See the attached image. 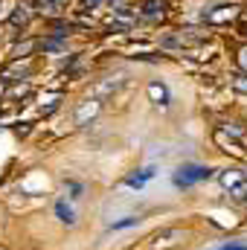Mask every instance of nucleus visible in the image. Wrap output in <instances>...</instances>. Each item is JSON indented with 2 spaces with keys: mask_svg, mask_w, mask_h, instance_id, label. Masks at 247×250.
Instances as JSON below:
<instances>
[{
  "mask_svg": "<svg viewBox=\"0 0 247 250\" xmlns=\"http://www.w3.org/2000/svg\"><path fill=\"white\" fill-rule=\"evenodd\" d=\"M41 47H44V50H64V41H59V38H50V41H44Z\"/></svg>",
  "mask_w": 247,
  "mask_h": 250,
  "instance_id": "f3484780",
  "label": "nucleus"
},
{
  "mask_svg": "<svg viewBox=\"0 0 247 250\" xmlns=\"http://www.w3.org/2000/svg\"><path fill=\"white\" fill-rule=\"evenodd\" d=\"M140 218L137 215H128V218H123V221H111V230H125V227H134Z\"/></svg>",
  "mask_w": 247,
  "mask_h": 250,
  "instance_id": "4468645a",
  "label": "nucleus"
},
{
  "mask_svg": "<svg viewBox=\"0 0 247 250\" xmlns=\"http://www.w3.org/2000/svg\"><path fill=\"white\" fill-rule=\"evenodd\" d=\"M209 175H212V169L198 166V163H186V166H181L175 172V187L189 189V187H195V184H201V181H206Z\"/></svg>",
  "mask_w": 247,
  "mask_h": 250,
  "instance_id": "f03ea898",
  "label": "nucleus"
},
{
  "mask_svg": "<svg viewBox=\"0 0 247 250\" xmlns=\"http://www.w3.org/2000/svg\"><path fill=\"white\" fill-rule=\"evenodd\" d=\"M29 21V12H26V6H18V12L12 15V23H26Z\"/></svg>",
  "mask_w": 247,
  "mask_h": 250,
  "instance_id": "2eb2a0df",
  "label": "nucleus"
},
{
  "mask_svg": "<svg viewBox=\"0 0 247 250\" xmlns=\"http://www.w3.org/2000/svg\"><path fill=\"white\" fill-rule=\"evenodd\" d=\"M221 250H247V245H224Z\"/></svg>",
  "mask_w": 247,
  "mask_h": 250,
  "instance_id": "aec40b11",
  "label": "nucleus"
},
{
  "mask_svg": "<svg viewBox=\"0 0 247 250\" xmlns=\"http://www.w3.org/2000/svg\"><path fill=\"white\" fill-rule=\"evenodd\" d=\"M82 3H84V6H90V9H93V6H96V3H102V0H82Z\"/></svg>",
  "mask_w": 247,
  "mask_h": 250,
  "instance_id": "4be33fe9",
  "label": "nucleus"
},
{
  "mask_svg": "<svg viewBox=\"0 0 247 250\" xmlns=\"http://www.w3.org/2000/svg\"><path fill=\"white\" fill-rule=\"evenodd\" d=\"M239 64H242V67H247V50H242V53H239Z\"/></svg>",
  "mask_w": 247,
  "mask_h": 250,
  "instance_id": "412c9836",
  "label": "nucleus"
},
{
  "mask_svg": "<svg viewBox=\"0 0 247 250\" xmlns=\"http://www.w3.org/2000/svg\"><path fill=\"white\" fill-rule=\"evenodd\" d=\"M35 3H38V9H41V12H56L62 0H35Z\"/></svg>",
  "mask_w": 247,
  "mask_h": 250,
  "instance_id": "dca6fc26",
  "label": "nucleus"
},
{
  "mask_svg": "<svg viewBox=\"0 0 247 250\" xmlns=\"http://www.w3.org/2000/svg\"><path fill=\"white\" fill-rule=\"evenodd\" d=\"M143 18H148V21H157V18H163L166 15V3L163 0H148L145 6H143V12H140Z\"/></svg>",
  "mask_w": 247,
  "mask_h": 250,
  "instance_id": "0eeeda50",
  "label": "nucleus"
},
{
  "mask_svg": "<svg viewBox=\"0 0 247 250\" xmlns=\"http://www.w3.org/2000/svg\"><path fill=\"white\" fill-rule=\"evenodd\" d=\"M67 189H70V192H73V195H70V198H82V195H79V192H82V187H79V184H67Z\"/></svg>",
  "mask_w": 247,
  "mask_h": 250,
  "instance_id": "6ab92c4d",
  "label": "nucleus"
},
{
  "mask_svg": "<svg viewBox=\"0 0 247 250\" xmlns=\"http://www.w3.org/2000/svg\"><path fill=\"white\" fill-rule=\"evenodd\" d=\"M148 96H151V102H157V105H169V87L160 84V82H151V84H148Z\"/></svg>",
  "mask_w": 247,
  "mask_h": 250,
  "instance_id": "1a4fd4ad",
  "label": "nucleus"
},
{
  "mask_svg": "<svg viewBox=\"0 0 247 250\" xmlns=\"http://www.w3.org/2000/svg\"><path fill=\"white\" fill-rule=\"evenodd\" d=\"M3 90H6V82H3V79H0V93H3Z\"/></svg>",
  "mask_w": 247,
  "mask_h": 250,
  "instance_id": "5701e85b",
  "label": "nucleus"
},
{
  "mask_svg": "<svg viewBox=\"0 0 247 250\" xmlns=\"http://www.w3.org/2000/svg\"><path fill=\"white\" fill-rule=\"evenodd\" d=\"M233 87L247 96V73H236V76H233Z\"/></svg>",
  "mask_w": 247,
  "mask_h": 250,
  "instance_id": "ddd939ff",
  "label": "nucleus"
},
{
  "mask_svg": "<svg viewBox=\"0 0 247 250\" xmlns=\"http://www.w3.org/2000/svg\"><path fill=\"white\" fill-rule=\"evenodd\" d=\"M181 239H184V233H181V230H163V233H157V236H154V250L175 248Z\"/></svg>",
  "mask_w": 247,
  "mask_h": 250,
  "instance_id": "39448f33",
  "label": "nucleus"
},
{
  "mask_svg": "<svg viewBox=\"0 0 247 250\" xmlns=\"http://www.w3.org/2000/svg\"><path fill=\"white\" fill-rule=\"evenodd\" d=\"M206 41V32H198V29H181V32H169L160 38V47L166 50H184V47H195Z\"/></svg>",
  "mask_w": 247,
  "mask_h": 250,
  "instance_id": "f257e3e1",
  "label": "nucleus"
},
{
  "mask_svg": "<svg viewBox=\"0 0 247 250\" xmlns=\"http://www.w3.org/2000/svg\"><path fill=\"white\" fill-rule=\"evenodd\" d=\"M148 178H154V169H151V166H148V169H143V172H137V175H131V178H125V184H128V187H134V189H140Z\"/></svg>",
  "mask_w": 247,
  "mask_h": 250,
  "instance_id": "9d476101",
  "label": "nucleus"
},
{
  "mask_svg": "<svg viewBox=\"0 0 247 250\" xmlns=\"http://www.w3.org/2000/svg\"><path fill=\"white\" fill-rule=\"evenodd\" d=\"M224 131H230L233 137H242V134H245V128H242V125H236V123H227V125H224Z\"/></svg>",
  "mask_w": 247,
  "mask_h": 250,
  "instance_id": "a211bd4d",
  "label": "nucleus"
},
{
  "mask_svg": "<svg viewBox=\"0 0 247 250\" xmlns=\"http://www.w3.org/2000/svg\"><path fill=\"white\" fill-rule=\"evenodd\" d=\"M221 187L227 189L233 198H245L247 195V175L242 169H227V172H221Z\"/></svg>",
  "mask_w": 247,
  "mask_h": 250,
  "instance_id": "7ed1b4c3",
  "label": "nucleus"
},
{
  "mask_svg": "<svg viewBox=\"0 0 247 250\" xmlns=\"http://www.w3.org/2000/svg\"><path fill=\"white\" fill-rule=\"evenodd\" d=\"M239 15V9L233 3H224V6H215V9H204V21L206 23H227Z\"/></svg>",
  "mask_w": 247,
  "mask_h": 250,
  "instance_id": "20e7f679",
  "label": "nucleus"
},
{
  "mask_svg": "<svg viewBox=\"0 0 247 250\" xmlns=\"http://www.w3.org/2000/svg\"><path fill=\"white\" fill-rule=\"evenodd\" d=\"M96 114H99V102H96V99H90V102L79 105V111H76V125H87Z\"/></svg>",
  "mask_w": 247,
  "mask_h": 250,
  "instance_id": "423d86ee",
  "label": "nucleus"
},
{
  "mask_svg": "<svg viewBox=\"0 0 247 250\" xmlns=\"http://www.w3.org/2000/svg\"><path fill=\"white\" fill-rule=\"evenodd\" d=\"M35 47H38L35 41H23V44H18V47H15V56H18V59H23V56H29Z\"/></svg>",
  "mask_w": 247,
  "mask_h": 250,
  "instance_id": "f8f14e48",
  "label": "nucleus"
},
{
  "mask_svg": "<svg viewBox=\"0 0 247 250\" xmlns=\"http://www.w3.org/2000/svg\"><path fill=\"white\" fill-rule=\"evenodd\" d=\"M56 212H59V218H62L64 224H76V212H73V207L67 201H59L56 204Z\"/></svg>",
  "mask_w": 247,
  "mask_h": 250,
  "instance_id": "9b49d317",
  "label": "nucleus"
},
{
  "mask_svg": "<svg viewBox=\"0 0 247 250\" xmlns=\"http://www.w3.org/2000/svg\"><path fill=\"white\" fill-rule=\"evenodd\" d=\"M120 84H123V79H114V76H111V79H105V82H99V84L93 87V96H96V99H105V96H111Z\"/></svg>",
  "mask_w": 247,
  "mask_h": 250,
  "instance_id": "6e6552de",
  "label": "nucleus"
}]
</instances>
